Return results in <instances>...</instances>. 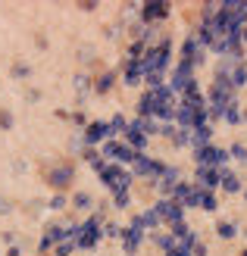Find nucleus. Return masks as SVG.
Returning <instances> with one entry per match:
<instances>
[{"instance_id": "f257e3e1", "label": "nucleus", "mask_w": 247, "mask_h": 256, "mask_svg": "<svg viewBox=\"0 0 247 256\" xmlns=\"http://www.w3.org/2000/svg\"><path fill=\"white\" fill-rule=\"evenodd\" d=\"M172 41L169 38H157L150 47H147V54L141 56V66H144V75H169L172 72Z\"/></svg>"}, {"instance_id": "f03ea898", "label": "nucleus", "mask_w": 247, "mask_h": 256, "mask_svg": "<svg viewBox=\"0 0 247 256\" xmlns=\"http://www.w3.org/2000/svg\"><path fill=\"white\" fill-rule=\"evenodd\" d=\"M103 222H107L103 212H94V216H88V219H82L79 232H75V238H72L75 250H94L103 240Z\"/></svg>"}, {"instance_id": "7ed1b4c3", "label": "nucleus", "mask_w": 247, "mask_h": 256, "mask_svg": "<svg viewBox=\"0 0 247 256\" xmlns=\"http://www.w3.org/2000/svg\"><path fill=\"white\" fill-rule=\"evenodd\" d=\"M100 182H103V188H107L113 197H116V194H132L135 175H132V169H125V166H116V162H110L107 169L100 172Z\"/></svg>"}, {"instance_id": "20e7f679", "label": "nucleus", "mask_w": 247, "mask_h": 256, "mask_svg": "<svg viewBox=\"0 0 247 256\" xmlns=\"http://www.w3.org/2000/svg\"><path fill=\"white\" fill-rule=\"evenodd\" d=\"M231 104H238V91L231 88V82H228V78H219V75H213L210 88H206V106L228 110Z\"/></svg>"}, {"instance_id": "39448f33", "label": "nucleus", "mask_w": 247, "mask_h": 256, "mask_svg": "<svg viewBox=\"0 0 247 256\" xmlns=\"http://www.w3.org/2000/svg\"><path fill=\"white\" fill-rule=\"evenodd\" d=\"M191 156H194V166H206V169H225V166H231L228 147H219L216 140L206 144V147L191 150Z\"/></svg>"}, {"instance_id": "423d86ee", "label": "nucleus", "mask_w": 247, "mask_h": 256, "mask_svg": "<svg viewBox=\"0 0 247 256\" xmlns=\"http://www.w3.org/2000/svg\"><path fill=\"white\" fill-rule=\"evenodd\" d=\"M166 169H169V162L153 160V156H147V153H138V160H135V166H132V175L141 178V182H153V184H157Z\"/></svg>"}, {"instance_id": "0eeeda50", "label": "nucleus", "mask_w": 247, "mask_h": 256, "mask_svg": "<svg viewBox=\"0 0 247 256\" xmlns=\"http://www.w3.org/2000/svg\"><path fill=\"white\" fill-rule=\"evenodd\" d=\"M206 60H210V50H206L200 41H197V34H188L185 38V44H181V62H188V66L197 72L200 66H206Z\"/></svg>"}, {"instance_id": "6e6552de", "label": "nucleus", "mask_w": 247, "mask_h": 256, "mask_svg": "<svg viewBox=\"0 0 247 256\" xmlns=\"http://www.w3.org/2000/svg\"><path fill=\"white\" fill-rule=\"evenodd\" d=\"M100 153H103V160L107 162H116V166H135V160H138V153L125 144V140H107V144L100 147Z\"/></svg>"}, {"instance_id": "1a4fd4ad", "label": "nucleus", "mask_w": 247, "mask_h": 256, "mask_svg": "<svg viewBox=\"0 0 247 256\" xmlns=\"http://www.w3.org/2000/svg\"><path fill=\"white\" fill-rule=\"evenodd\" d=\"M169 16H172V4H166V0H147V4L138 6V22H144V25L166 22Z\"/></svg>"}, {"instance_id": "9d476101", "label": "nucleus", "mask_w": 247, "mask_h": 256, "mask_svg": "<svg viewBox=\"0 0 247 256\" xmlns=\"http://www.w3.org/2000/svg\"><path fill=\"white\" fill-rule=\"evenodd\" d=\"M72 178H75V166H72V160H66V162H57L54 169H47L44 172V182L57 190V194H63L69 184H72Z\"/></svg>"}, {"instance_id": "9b49d317", "label": "nucleus", "mask_w": 247, "mask_h": 256, "mask_svg": "<svg viewBox=\"0 0 247 256\" xmlns=\"http://www.w3.org/2000/svg\"><path fill=\"white\" fill-rule=\"evenodd\" d=\"M82 140H85V147H103L107 140H113V132H110V122H103V119H91L88 128L82 132Z\"/></svg>"}, {"instance_id": "f8f14e48", "label": "nucleus", "mask_w": 247, "mask_h": 256, "mask_svg": "<svg viewBox=\"0 0 247 256\" xmlns=\"http://www.w3.org/2000/svg\"><path fill=\"white\" fill-rule=\"evenodd\" d=\"M63 240H69L66 222H47V225H44V234H41V240H38V253H47V250H54L57 244H63Z\"/></svg>"}, {"instance_id": "ddd939ff", "label": "nucleus", "mask_w": 247, "mask_h": 256, "mask_svg": "<svg viewBox=\"0 0 247 256\" xmlns=\"http://www.w3.org/2000/svg\"><path fill=\"white\" fill-rule=\"evenodd\" d=\"M153 210H157L163 228L175 225V222H185V206H181V203H175V200H169V197H160L157 203H153Z\"/></svg>"}, {"instance_id": "4468645a", "label": "nucleus", "mask_w": 247, "mask_h": 256, "mask_svg": "<svg viewBox=\"0 0 247 256\" xmlns=\"http://www.w3.org/2000/svg\"><path fill=\"white\" fill-rule=\"evenodd\" d=\"M128 225L141 228L144 234H153V232H160V228H163V222H160V216H157L153 206H147V210H141L138 216H132V222H128Z\"/></svg>"}, {"instance_id": "2eb2a0df", "label": "nucleus", "mask_w": 247, "mask_h": 256, "mask_svg": "<svg viewBox=\"0 0 247 256\" xmlns=\"http://www.w3.org/2000/svg\"><path fill=\"white\" fill-rule=\"evenodd\" d=\"M122 140H125V144L132 147L135 153H144V150H147V132H144V125H141V119H138V116L128 122V132H125V138H122Z\"/></svg>"}, {"instance_id": "dca6fc26", "label": "nucleus", "mask_w": 247, "mask_h": 256, "mask_svg": "<svg viewBox=\"0 0 247 256\" xmlns=\"http://www.w3.org/2000/svg\"><path fill=\"white\" fill-rule=\"evenodd\" d=\"M119 78L128 84V88H141L144 84V66H141V60H128L119 66Z\"/></svg>"}, {"instance_id": "f3484780", "label": "nucleus", "mask_w": 247, "mask_h": 256, "mask_svg": "<svg viewBox=\"0 0 247 256\" xmlns=\"http://www.w3.org/2000/svg\"><path fill=\"white\" fill-rule=\"evenodd\" d=\"M144 232L141 228H132V225H125L122 228V234H119V240H122V253L125 256H138V250L144 247Z\"/></svg>"}, {"instance_id": "a211bd4d", "label": "nucleus", "mask_w": 247, "mask_h": 256, "mask_svg": "<svg viewBox=\"0 0 247 256\" xmlns=\"http://www.w3.org/2000/svg\"><path fill=\"white\" fill-rule=\"evenodd\" d=\"M219 190L228 197H235V194H244V182H241V175L231 169V166H225L222 172H219Z\"/></svg>"}, {"instance_id": "6ab92c4d", "label": "nucleus", "mask_w": 247, "mask_h": 256, "mask_svg": "<svg viewBox=\"0 0 247 256\" xmlns=\"http://www.w3.org/2000/svg\"><path fill=\"white\" fill-rule=\"evenodd\" d=\"M219 172L222 169H206V166H194V184L203 190H219Z\"/></svg>"}, {"instance_id": "aec40b11", "label": "nucleus", "mask_w": 247, "mask_h": 256, "mask_svg": "<svg viewBox=\"0 0 247 256\" xmlns=\"http://www.w3.org/2000/svg\"><path fill=\"white\" fill-rule=\"evenodd\" d=\"M116 82H119V69H103L94 78V91L97 94H110L113 88H116Z\"/></svg>"}, {"instance_id": "412c9836", "label": "nucleus", "mask_w": 247, "mask_h": 256, "mask_svg": "<svg viewBox=\"0 0 247 256\" xmlns=\"http://www.w3.org/2000/svg\"><path fill=\"white\" fill-rule=\"evenodd\" d=\"M153 116H157V94L144 91L138 97V119H153Z\"/></svg>"}, {"instance_id": "4be33fe9", "label": "nucleus", "mask_w": 247, "mask_h": 256, "mask_svg": "<svg viewBox=\"0 0 247 256\" xmlns=\"http://www.w3.org/2000/svg\"><path fill=\"white\" fill-rule=\"evenodd\" d=\"M238 234H241L238 222H231V219H219V222H216V238H219V240H235Z\"/></svg>"}, {"instance_id": "5701e85b", "label": "nucleus", "mask_w": 247, "mask_h": 256, "mask_svg": "<svg viewBox=\"0 0 247 256\" xmlns=\"http://www.w3.org/2000/svg\"><path fill=\"white\" fill-rule=\"evenodd\" d=\"M206 144H213V125H200V128H194V132H191V150L206 147Z\"/></svg>"}, {"instance_id": "b1692460", "label": "nucleus", "mask_w": 247, "mask_h": 256, "mask_svg": "<svg viewBox=\"0 0 247 256\" xmlns=\"http://www.w3.org/2000/svg\"><path fill=\"white\" fill-rule=\"evenodd\" d=\"M150 240H153V247H160L163 253H169V250H175V247H178V240H175L172 234H169L166 228H160V232H153V234H150Z\"/></svg>"}, {"instance_id": "393cba45", "label": "nucleus", "mask_w": 247, "mask_h": 256, "mask_svg": "<svg viewBox=\"0 0 247 256\" xmlns=\"http://www.w3.org/2000/svg\"><path fill=\"white\" fill-rule=\"evenodd\" d=\"M228 82H231V88H235V91L247 88V60H238V62H235V69H231Z\"/></svg>"}, {"instance_id": "a878e982", "label": "nucleus", "mask_w": 247, "mask_h": 256, "mask_svg": "<svg viewBox=\"0 0 247 256\" xmlns=\"http://www.w3.org/2000/svg\"><path fill=\"white\" fill-rule=\"evenodd\" d=\"M128 122H132V119H125L122 112H116V116L110 119V132H113V140H116V138H119V140L125 138V132H128Z\"/></svg>"}, {"instance_id": "bb28decb", "label": "nucleus", "mask_w": 247, "mask_h": 256, "mask_svg": "<svg viewBox=\"0 0 247 256\" xmlns=\"http://www.w3.org/2000/svg\"><path fill=\"white\" fill-rule=\"evenodd\" d=\"M225 125H231V128H238V125H244V110H241V100L238 104H231L228 110H225V119H222Z\"/></svg>"}, {"instance_id": "cd10ccee", "label": "nucleus", "mask_w": 247, "mask_h": 256, "mask_svg": "<svg viewBox=\"0 0 247 256\" xmlns=\"http://www.w3.org/2000/svg\"><path fill=\"white\" fill-rule=\"evenodd\" d=\"M72 206L79 212H88L91 206H94V197H91L88 190H75V194H72Z\"/></svg>"}, {"instance_id": "c85d7f7f", "label": "nucleus", "mask_w": 247, "mask_h": 256, "mask_svg": "<svg viewBox=\"0 0 247 256\" xmlns=\"http://www.w3.org/2000/svg\"><path fill=\"white\" fill-rule=\"evenodd\" d=\"M72 84H75V94H79V100H85V97H88V91H94V82H91L88 75H75Z\"/></svg>"}, {"instance_id": "c756f323", "label": "nucleus", "mask_w": 247, "mask_h": 256, "mask_svg": "<svg viewBox=\"0 0 247 256\" xmlns=\"http://www.w3.org/2000/svg\"><path fill=\"white\" fill-rule=\"evenodd\" d=\"M228 156H231V162H247V144L244 140H235V144H228Z\"/></svg>"}, {"instance_id": "7c9ffc66", "label": "nucleus", "mask_w": 247, "mask_h": 256, "mask_svg": "<svg viewBox=\"0 0 247 256\" xmlns=\"http://www.w3.org/2000/svg\"><path fill=\"white\" fill-rule=\"evenodd\" d=\"M166 232H169V234H172V238L178 240V244H181V240H185V238L191 234V225H188V222H175V225H169Z\"/></svg>"}, {"instance_id": "2f4dec72", "label": "nucleus", "mask_w": 247, "mask_h": 256, "mask_svg": "<svg viewBox=\"0 0 247 256\" xmlns=\"http://www.w3.org/2000/svg\"><path fill=\"white\" fill-rule=\"evenodd\" d=\"M200 210H203V212H216V210H219V194H216V190H206V194H203Z\"/></svg>"}, {"instance_id": "473e14b6", "label": "nucleus", "mask_w": 247, "mask_h": 256, "mask_svg": "<svg viewBox=\"0 0 247 256\" xmlns=\"http://www.w3.org/2000/svg\"><path fill=\"white\" fill-rule=\"evenodd\" d=\"M172 147H191V132L188 128H178V134L172 138Z\"/></svg>"}, {"instance_id": "72a5a7b5", "label": "nucleus", "mask_w": 247, "mask_h": 256, "mask_svg": "<svg viewBox=\"0 0 247 256\" xmlns=\"http://www.w3.org/2000/svg\"><path fill=\"white\" fill-rule=\"evenodd\" d=\"M122 228L125 225H119V222H103V238H119Z\"/></svg>"}, {"instance_id": "f704fd0d", "label": "nucleus", "mask_w": 247, "mask_h": 256, "mask_svg": "<svg viewBox=\"0 0 247 256\" xmlns=\"http://www.w3.org/2000/svg\"><path fill=\"white\" fill-rule=\"evenodd\" d=\"M66 203H69V197H66V194H54V197L47 200V206L60 212V210H66Z\"/></svg>"}, {"instance_id": "c9c22d12", "label": "nucleus", "mask_w": 247, "mask_h": 256, "mask_svg": "<svg viewBox=\"0 0 247 256\" xmlns=\"http://www.w3.org/2000/svg\"><path fill=\"white\" fill-rule=\"evenodd\" d=\"M113 206L119 210V212L128 210V206H132V194H116V197H113Z\"/></svg>"}, {"instance_id": "e433bc0d", "label": "nucleus", "mask_w": 247, "mask_h": 256, "mask_svg": "<svg viewBox=\"0 0 247 256\" xmlns=\"http://www.w3.org/2000/svg\"><path fill=\"white\" fill-rule=\"evenodd\" d=\"M75 253V244H69V240H63V244L54 247V256H72Z\"/></svg>"}, {"instance_id": "4c0bfd02", "label": "nucleus", "mask_w": 247, "mask_h": 256, "mask_svg": "<svg viewBox=\"0 0 247 256\" xmlns=\"http://www.w3.org/2000/svg\"><path fill=\"white\" fill-rule=\"evenodd\" d=\"M141 125H144V132H147V138H150V134H160V125H163V122H157V119H141Z\"/></svg>"}, {"instance_id": "58836bf2", "label": "nucleus", "mask_w": 247, "mask_h": 256, "mask_svg": "<svg viewBox=\"0 0 247 256\" xmlns=\"http://www.w3.org/2000/svg\"><path fill=\"white\" fill-rule=\"evenodd\" d=\"M29 75H32V66H25V62L13 66V78H29Z\"/></svg>"}, {"instance_id": "ea45409f", "label": "nucleus", "mask_w": 247, "mask_h": 256, "mask_svg": "<svg viewBox=\"0 0 247 256\" xmlns=\"http://www.w3.org/2000/svg\"><path fill=\"white\" fill-rule=\"evenodd\" d=\"M82 150H85V140L82 138H69V156H75V153L82 156Z\"/></svg>"}, {"instance_id": "a19ab883", "label": "nucleus", "mask_w": 247, "mask_h": 256, "mask_svg": "<svg viewBox=\"0 0 247 256\" xmlns=\"http://www.w3.org/2000/svg\"><path fill=\"white\" fill-rule=\"evenodd\" d=\"M69 119H72L75 125H79V128H82V132H85V128H88V122H91V119L85 116V112H82V110H75V112H72V116H69Z\"/></svg>"}, {"instance_id": "79ce46f5", "label": "nucleus", "mask_w": 247, "mask_h": 256, "mask_svg": "<svg viewBox=\"0 0 247 256\" xmlns=\"http://www.w3.org/2000/svg\"><path fill=\"white\" fill-rule=\"evenodd\" d=\"M0 128H7V132L13 128V112L10 110H0Z\"/></svg>"}, {"instance_id": "37998d69", "label": "nucleus", "mask_w": 247, "mask_h": 256, "mask_svg": "<svg viewBox=\"0 0 247 256\" xmlns=\"http://www.w3.org/2000/svg\"><path fill=\"white\" fill-rule=\"evenodd\" d=\"M191 256H206V244H203V240H197V244L191 247Z\"/></svg>"}, {"instance_id": "c03bdc74", "label": "nucleus", "mask_w": 247, "mask_h": 256, "mask_svg": "<svg viewBox=\"0 0 247 256\" xmlns=\"http://www.w3.org/2000/svg\"><path fill=\"white\" fill-rule=\"evenodd\" d=\"M163 256H191V250H188V247H181V244H178L175 250H169V253H163Z\"/></svg>"}, {"instance_id": "a18cd8bd", "label": "nucleus", "mask_w": 247, "mask_h": 256, "mask_svg": "<svg viewBox=\"0 0 247 256\" xmlns=\"http://www.w3.org/2000/svg\"><path fill=\"white\" fill-rule=\"evenodd\" d=\"M13 210V203L10 200H4V197H0V212H10Z\"/></svg>"}, {"instance_id": "49530a36", "label": "nucleus", "mask_w": 247, "mask_h": 256, "mask_svg": "<svg viewBox=\"0 0 247 256\" xmlns=\"http://www.w3.org/2000/svg\"><path fill=\"white\" fill-rule=\"evenodd\" d=\"M7 256H22V253H19V247H10V250H7Z\"/></svg>"}, {"instance_id": "de8ad7c7", "label": "nucleus", "mask_w": 247, "mask_h": 256, "mask_svg": "<svg viewBox=\"0 0 247 256\" xmlns=\"http://www.w3.org/2000/svg\"><path fill=\"white\" fill-rule=\"evenodd\" d=\"M244 203H247V188H244Z\"/></svg>"}, {"instance_id": "09e8293b", "label": "nucleus", "mask_w": 247, "mask_h": 256, "mask_svg": "<svg viewBox=\"0 0 247 256\" xmlns=\"http://www.w3.org/2000/svg\"><path fill=\"white\" fill-rule=\"evenodd\" d=\"M244 125H247V110H244Z\"/></svg>"}, {"instance_id": "8fccbe9b", "label": "nucleus", "mask_w": 247, "mask_h": 256, "mask_svg": "<svg viewBox=\"0 0 247 256\" xmlns=\"http://www.w3.org/2000/svg\"><path fill=\"white\" fill-rule=\"evenodd\" d=\"M241 256H247V247H244V250H241Z\"/></svg>"}, {"instance_id": "3c124183", "label": "nucleus", "mask_w": 247, "mask_h": 256, "mask_svg": "<svg viewBox=\"0 0 247 256\" xmlns=\"http://www.w3.org/2000/svg\"><path fill=\"white\" fill-rule=\"evenodd\" d=\"M244 60H247V56H244Z\"/></svg>"}]
</instances>
